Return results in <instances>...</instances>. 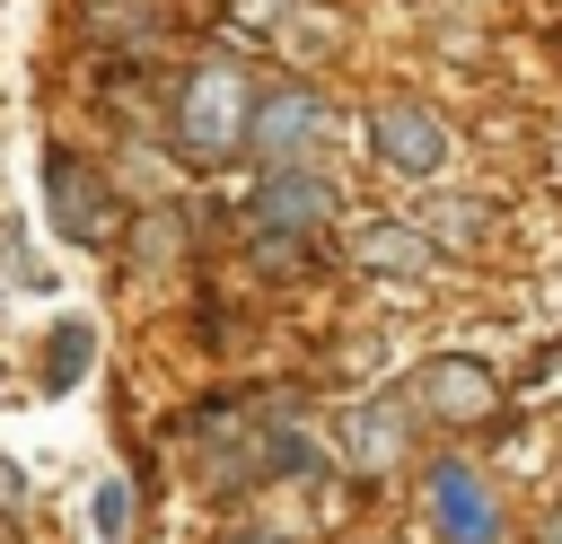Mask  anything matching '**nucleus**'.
Returning a JSON list of instances; mask_svg holds the SVG:
<instances>
[{
	"mask_svg": "<svg viewBox=\"0 0 562 544\" xmlns=\"http://www.w3.org/2000/svg\"><path fill=\"white\" fill-rule=\"evenodd\" d=\"M536 544H562V509H553V518H544V535H536Z\"/></svg>",
	"mask_w": 562,
	"mask_h": 544,
	"instance_id": "nucleus-15",
	"label": "nucleus"
},
{
	"mask_svg": "<svg viewBox=\"0 0 562 544\" xmlns=\"http://www.w3.org/2000/svg\"><path fill=\"white\" fill-rule=\"evenodd\" d=\"M395 395H404V412H422V421H439V430H474V421L501 412V377H492L474 351H439V360H422Z\"/></svg>",
	"mask_w": 562,
	"mask_h": 544,
	"instance_id": "nucleus-3",
	"label": "nucleus"
},
{
	"mask_svg": "<svg viewBox=\"0 0 562 544\" xmlns=\"http://www.w3.org/2000/svg\"><path fill=\"white\" fill-rule=\"evenodd\" d=\"M255 79L237 70V61H193L184 79H176V105H167V149L184 158V167H220V158H237L246 149V123H255Z\"/></svg>",
	"mask_w": 562,
	"mask_h": 544,
	"instance_id": "nucleus-1",
	"label": "nucleus"
},
{
	"mask_svg": "<svg viewBox=\"0 0 562 544\" xmlns=\"http://www.w3.org/2000/svg\"><path fill=\"white\" fill-rule=\"evenodd\" d=\"M325 132H334V105H325L307 79H281V88H263V97H255L246 149L263 158V175H281V167H307V158L325 149Z\"/></svg>",
	"mask_w": 562,
	"mask_h": 544,
	"instance_id": "nucleus-2",
	"label": "nucleus"
},
{
	"mask_svg": "<svg viewBox=\"0 0 562 544\" xmlns=\"http://www.w3.org/2000/svg\"><path fill=\"white\" fill-rule=\"evenodd\" d=\"M44 211H53V228L70 237V246H105L114 228H123V211H114V184H105V167H88L79 149H44Z\"/></svg>",
	"mask_w": 562,
	"mask_h": 544,
	"instance_id": "nucleus-4",
	"label": "nucleus"
},
{
	"mask_svg": "<svg viewBox=\"0 0 562 544\" xmlns=\"http://www.w3.org/2000/svg\"><path fill=\"white\" fill-rule=\"evenodd\" d=\"M334 211H342V193H334V175H316V167H281V175H263V184L246 193L255 246H299V237H316Z\"/></svg>",
	"mask_w": 562,
	"mask_h": 544,
	"instance_id": "nucleus-5",
	"label": "nucleus"
},
{
	"mask_svg": "<svg viewBox=\"0 0 562 544\" xmlns=\"http://www.w3.org/2000/svg\"><path fill=\"white\" fill-rule=\"evenodd\" d=\"M184 254V211L176 202H158V211H140V228H132V272L149 281L158 263H176Z\"/></svg>",
	"mask_w": 562,
	"mask_h": 544,
	"instance_id": "nucleus-11",
	"label": "nucleus"
},
{
	"mask_svg": "<svg viewBox=\"0 0 562 544\" xmlns=\"http://www.w3.org/2000/svg\"><path fill=\"white\" fill-rule=\"evenodd\" d=\"M404 456V395H369L342 412V465L351 474H386Z\"/></svg>",
	"mask_w": 562,
	"mask_h": 544,
	"instance_id": "nucleus-9",
	"label": "nucleus"
},
{
	"mask_svg": "<svg viewBox=\"0 0 562 544\" xmlns=\"http://www.w3.org/2000/svg\"><path fill=\"white\" fill-rule=\"evenodd\" d=\"M351 263H360L369 281H430L439 246H430L413 219H360V228H351Z\"/></svg>",
	"mask_w": 562,
	"mask_h": 544,
	"instance_id": "nucleus-8",
	"label": "nucleus"
},
{
	"mask_svg": "<svg viewBox=\"0 0 562 544\" xmlns=\"http://www.w3.org/2000/svg\"><path fill=\"white\" fill-rule=\"evenodd\" d=\"M369 149L395 175H439L448 167V123L430 105H413V97H378L369 105Z\"/></svg>",
	"mask_w": 562,
	"mask_h": 544,
	"instance_id": "nucleus-6",
	"label": "nucleus"
},
{
	"mask_svg": "<svg viewBox=\"0 0 562 544\" xmlns=\"http://www.w3.org/2000/svg\"><path fill=\"white\" fill-rule=\"evenodd\" d=\"M413 228H422L430 246H439V237H448V246H474V237H483V202H430V211H413Z\"/></svg>",
	"mask_w": 562,
	"mask_h": 544,
	"instance_id": "nucleus-12",
	"label": "nucleus"
},
{
	"mask_svg": "<svg viewBox=\"0 0 562 544\" xmlns=\"http://www.w3.org/2000/svg\"><path fill=\"white\" fill-rule=\"evenodd\" d=\"M88 526H97L105 544H123V535H132V483H97V500H88Z\"/></svg>",
	"mask_w": 562,
	"mask_h": 544,
	"instance_id": "nucleus-13",
	"label": "nucleus"
},
{
	"mask_svg": "<svg viewBox=\"0 0 562 544\" xmlns=\"http://www.w3.org/2000/svg\"><path fill=\"white\" fill-rule=\"evenodd\" d=\"M422 500H430V526H439L448 544H501V500H492V483H483L474 465L439 456V465L422 474Z\"/></svg>",
	"mask_w": 562,
	"mask_h": 544,
	"instance_id": "nucleus-7",
	"label": "nucleus"
},
{
	"mask_svg": "<svg viewBox=\"0 0 562 544\" xmlns=\"http://www.w3.org/2000/svg\"><path fill=\"white\" fill-rule=\"evenodd\" d=\"M228 544H290V535H228Z\"/></svg>",
	"mask_w": 562,
	"mask_h": 544,
	"instance_id": "nucleus-16",
	"label": "nucleus"
},
{
	"mask_svg": "<svg viewBox=\"0 0 562 544\" xmlns=\"http://www.w3.org/2000/svg\"><path fill=\"white\" fill-rule=\"evenodd\" d=\"M88 360H97V325L88 316H61L53 342H44V395H70L88 377Z\"/></svg>",
	"mask_w": 562,
	"mask_h": 544,
	"instance_id": "nucleus-10",
	"label": "nucleus"
},
{
	"mask_svg": "<svg viewBox=\"0 0 562 544\" xmlns=\"http://www.w3.org/2000/svg\"><path fill=\"white\" fill-rule=\"evenodd\" d=\"M18 509H26V474L0 456V518H18Z\"/></svg>",
	"mask_w": 562,
	"mask_h": 544,
	"instance_id": "nucleus-14",
	"label": "nucleus"
}]
</instances>
